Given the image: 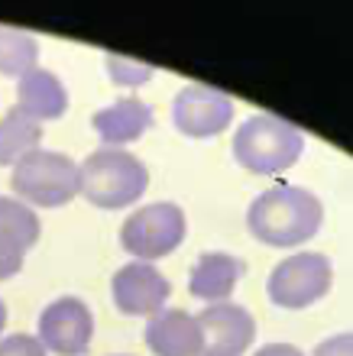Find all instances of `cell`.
<instances>
[{"instance_id": "cell-5", "label": "cell", "mask_w": 353, "mask_h": 356, "mask_svg": "<svg viewBox=\"0 0 353 356\" xmlns=\"http://www.w3.org/2000/svg\"><path fill=\"white\" fill-rule=\"evenodd\" d=\"M188 220L185 211L172 201L136 207L120 227V246L136 263H156L162 256H172L185 243Z\"/></svg>"}, {"instance_id": "cell-16", "label": "cell", "mask_w": 353, "mask_h": 356, "mask_svg": "<svg viewBox=\"0 0 353 356\" xmlns=\"http://www.w3.org/2000/svg\"><path fill=\"white\" fill-rule=\"evenodd\" d=\"M42 143V123H36L33 117L19 111V107H10L3 117H0V165L3 169H13L23 156L39 149Z\"/></svg>"}, {"instance_id": "cell-15", "label": "cell", "mask_w": 353, "mask_h": 356, "mask_svg": "<svg viewBox=\"0 0 353 356\" xmlns=\"http://www.w3.org/2000/svg\"><path fill=\"white\" fill-rule=\"evenodd\" d=\"M17 107L36 123L62 120L68 111V91L56 72L36 65L17 81Z\"/></svg>"}, {"instance_id": "cell-7", "label": "cell", "mask_w": 353, "mask_h": 356, "mask_svg": "<svg viewBox=\"0 0 353 356\" xmlns=\"http://www.w3.org/2000/svg\"><path fill=\"white\" fill-rule=\"evenodd\" d=\"M94 337V314L81 298L62 295L49 301L39 314L36 340L46 347V353L58 356H84Z\"/></svg>"}, {"instance_id": "cell-13", "label": "cell", "mask_w": 353, "mask_h": 356, "mask_svg": "<svg viewBox=\"0 0 353 356\" xmlns=\"http://www.w3.org/2000/svg\"><path fill=\"white\" fill-rule=\"evenodd\" d=\"M91 127L101 136L104 146L123 149L127 143L140 140L146 130H152V107L146 101H140V97H120L111 107H101L94 113Z\"/></svg>"}, {"instance_id": "cell-9", "label": "cell", "mask_w": 353, "mask_h": 356, "mask_svg": "<svg viewBox=\"0 0 353 356\" xmlns=\"http://www.w3.org/2000/svg\"><path fill=\"white\" fill-rule=\"evenodd\" d=\"M111 295L117 311L130 314V318H152L166 308L172 298V285L152 263H127L113 272Z\"/></svg>"}, {"instance_id": "cell-21", "label": "cell", "mask_w": 353, "mask_h": 356, "mask_svg": "<svg viewBox=\"0 0 353 356\" xmlns=\"http://www.w3.org/2000/svg\"><path fill=\"white\" fill-rule=\"evenodd\" d=\"M253 356H305V353L292 347V343H269V347H260Z\"/></svg>"}, {"instance_id": "cell-22", "label": "cell", "mask_w": 353, "mask_h": 356, "mask_svg": "<svg viewBox=\"0 0 353 356\" xmlns=\"http://www.w3.org/2000/svg\"><path fill=\"white\" fill-rule=\"evenodd\" d=\"M3 327H7V305L0 301V334H3Z\"/></svg>"}, {"instance_id": "cell-1", "label": "cell", "mask_w": 353, "mask_h": 356, "mask_svg": "<svg viewBox=\"0 0 353 356\" xmlns=\"http://www.w3.org/2000/svg\"><path fill=\"white\" fill-rule=\"evenodd\" d=\"M324 224V204L315 191L301 185H276L253 197L246 207V227L250 234L266 246L292 250L317 236Z\"/></svg>"}, {"instance_id": "cell-11", "label": "cell", "mask_w": 353, "mask_h": 356, "mask_svg": "<svg viewBox=\"0 0 353 356\" xmlns=\"http://www.w3.org/2000/svg\"><path fill=\"white\" fill-rule=\"evenodd\" d=\"M39 217L36 211L17 197L0 195V282L13 279L23 263L26 253L39 243Z\"/></svg>"}, {"instance_id": "cell-17", "label": "cell", "mask_w": 353, "mask_h": 356, "mask_svg": "<svg viewBox=\"0 0 353 356\" xmlns=\"http://www.w3.org/2000/svg\"><path fill=\"white\" fill-rule=\"evenodd\" d=\"M39 62V39L26 29L0 26V75L23 78Z\"/></svg>"}, {"instance_id": "cell-2", "label": "cell", "mask_w": 353, "mask_h": 356, "mask_svg": "<svg viewBox=\"0 0 353 356\" xmlns=\"http://www.w3.org/2000/svg\"><path fill=\"white\" fill-rule=\"evenodd\" d=\"M305 133L276 113H253L233 133V159L253 175H282L301 159Z\"/></svg>"}, {"instance_id": "cell-8", "label": "cell", "mask_w": 353, "mask_h": 356, "mask_svg": "<svg viewBox=\"0 0 353 356\" xmlns=\"http://www.w3.org/2000/svg\"><path fill=\"white\" fill-rule=\"evenodd\" d=\"M172 123L188 140L221 136L233 123V101L217 88L185 85L172 101Z\"/></svg>"}, {"instance_id": "cell-23", "label": "cell", "mask_w": 353, "mask_h": 356, "mask_svg": "<svg viewBox=\"0 0 353 356\" xmlns=\"http://www.w3.org/2000/svg\"><path fill=\"white\" fill-rule=\"evenodd\" d=\"M120 356H123V353H120Z\"/></svg>"}, {"instance_id": "cell-14", "label": "cell", "mask_w": 353, "mask_h": 356, "mask_svg": "<svg viewBox=\"0 0 353 356\" xmlns=\"http://www.w3.org/2000/svg\"><path fill=\"white\" fill-rule=\"evenodd\" d=\"M246 275V263L237 259L230 253H221V250H211V253L198 256L195 269L188 275V291L195 295L198 301H207V305H217V301H230L237 282Z\"/></svg>"}, {"instance_id": "cell-3", "label": "cell", "mask_w": 353, "mask_h": 356, "mask_svg": "<svg viewBox=\"0 0 353 356\" xmlns=\"http://www.w3.org/2000/svg\"><path fill=\"white\" fill-rule=\"evenodd\" d=\"M149 188V169L133 152L101 146L84 165H78V195L104 211H123L136 204Z\"/></svg>"}, {"instance_id": "cell-20", "label": "cell", "mask_w": 353, "mask_h": 356, "mask_svg": "<svg viewBox=\"0 0 353 356\" xmlns=\"http://www.w3.org/2000/svg\"><path fill=\"white\" fill-rule=\"evenodd\" d=\"M315 356H353V334H334L315 347Z\"/></svg>"}, {"instance_id": "cell-19", "label": "cell", "mask_w": 353, "mask_h": 356, "mask_svg": "<svg viewBox=\"0 0 353 356\" xmlns=\"http://www.w3.org/2000/svg\"><path fill=\"white\" fill-rule=\"evenodd\" d=\"M0 356H46V347L29 334H10L0 337Z\"/></svg>"}, {"instance_id": "cell-18", "label": "cell", "mask_w": 353, "mask_h": 356, "mask_svg": "<svg viewBox=\"0 0 353 356\" xmlns=\"http://www.w3.org/2000/svg\"><path fill=\"white\" fill-rule=\"evenodd\" d=\"M104 68H107V78H111L117 88H143L149 78L156 75L152 65L136 62V58H127V56H117V52H107V56H104Z\"/></svg>"}, {"instance_id": "cell-10", "label": "cell", "mask_w": 353, "mask_h": 356, "mask_svg": "<svg viewBox=\"0 0 353 356\" xmlns=\"http://www.w3.org/2000/svg\"><path fill=\"white\" fill-rule=\"evenodd\" d=\"M205 334L201 356H243L256 340V321L243 305L217 301L195 314Z\"/></svg>"}, {"instance_id": "cell-6", "label": "cell", "mask_w": 353, "mask_h": 356, "mask_svg": "<svg viewBox=\"0 0 353 356\" xmlns=\"http://www.w3.org/2000/svg\"><path fill=\"white\" fill-rule=\"evenodd\" d=\"M331 282H334V266L324 253H292L269 272L266 295L272 305L298 311L324 298Z\"/></svg>"}, {"instance_id": "cell-4", "label": "cell", "mask_w": 353, "mask_h": 356, "mask_svg": "<svg viewBox=\"0 0 353 356\" xmlns=\"http://www.w3.org/2000/svg\"><path fill=\"white\" fill-rule=\"evenodd\" d=\"M10 188L17 201L29 207H65L78 197V162L65 152H29L10 172Z\"/></svg>"}, {"instance_id": "cell-12", "label": "cell", "mask_w": 353, "mask_h": 356, "mask_svg": "<svg viewBox=\"0 0 353 356\" xmlns=\"http://www.w3.org/2000/svg\"><path fill=\"white\" fill-rule=\"evenodd\" d=\"M146 347L156 356H201L205 334L195 314L182 308H162L146 321Z\"/></svg>"}]
</instances>
